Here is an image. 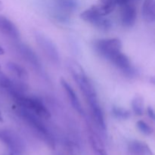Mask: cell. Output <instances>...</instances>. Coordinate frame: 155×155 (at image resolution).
Segmentation results:
<instances>
[{
    "label": "cell",
    "mask_w": 155,
    "mask_h": 155,
    "mask_svg": "<svg viewBox=\"0 0 155 155\" xmlns=\"http://www.w3.org/2000/svg\"><path fill=\"white\" fill-rule=\"evenodd\" d=\"M3 9V4L1 1H0V11H2Z\"/></svg>",
    "instance_id": "obj_29"
},
{
    "label": "cell",
    "mask_w": 155,
    "mask_h": 155,
    "mask_svg": "<svg viewBox=\"0 0 155 155\" xmlns=\"http://www.w3.org/2000/svg\"><path fill=\"white\" fill-rule=\"evenodd\" d=\"M136 127H138L139 131L142 133V134L145 135V136H150L153 133L154 130L152 127L147 124L145 121L144 120H139L136 123Z\"/></svg>",
    "instance_id": "obj_23"
},
{
    "label": "cell",
    "mask_w": 155,
    "mask_h": 155,
    "mask_svg": "<svg viewBox=\"0 0 155 155\" xmlns=\"http://www.w3.org/2000/svg\"><path fill=\"white\" fill-rule=\"evenodd\" d=\"M6 68L18 80H21V81H26L28 80V73H27V70L21 65L18 64L15 62L8 61L6 64Z\"/></svg>",
    "instance_id": "obj_18"
},
{
    "label": "cell",
    "mask_w": 155,
    "mask_h": 155,
    "mask_svg": "<svg viewBox=\"0 0 155 155\" xmlns=\"http://www.w3.org/2000/svg\"><path fill=\"white\" fill-rule=\"evenodd\" d=\"M132 0H117V5H124L127 4V3H130Z\"/></svg>",
    "instance_id": "obj_25"
},
{
    "label": "cell",
    "mask_w": 155,
    "mask_h": 155,
    "mask_svg": "<svg viewBox=\"0 0 155 155\" xmlns=\"http://www.w3.org/2000/svg\"><path fill=\"white\" fill-rule=\"evenodd\" d=\"M0 31L11 39L18 40L20 38V32L15 24L7 18L0 15Z\"/></svg>",
    "instance_id": "obj_14"
},
{
    "label": "cell",
    "mask_w": 155,
    "mask_h": 155,
    "mask_svg": "<svg viewBox=\"0 0 155 155\" xmlns=\"http://www.w3.org/2000/svg\"><path fill=\"white\" fill-rule=\"evenodd\" d=\"M18 47V51L20 52V54H21L23 58L27 61L28 63H30L31 64V66L36 70L37 72H39V74H41L42 75H44L45 72L43 71V68H42V65L41 64L40 61H39V58L36 55V53L33 51L32 48H30V47L27 46L25 44H18L17 45Z\"/></svg>",
    "instance_id": "obj_9"
},
{
    "label": "cell",
    "mask_w": 155,
    "mask_h": 155,
    "mask_svg": "<svg viewBox=\"0 0 155 155\" xmlns=\"http://www.w3.org/2000/svg\"><path fill=\"white\" fill-rule=\"evenodd\" d=\"M112 113L116 118L119 120H127L131 117V112L127 109L121 107H114L112 108Z\"/></svg>",
    "instance_id": "obj_22"
},
{
    "label": "cell",
    "mask_w": 155,
    "mask_h": 155,
    "mask_svg": "<svg viewBox=\"0 0 155 155\" xmlns=\"http://www.w3.org/2000/svg\"><path fill=\"white\" fill-rule=\"evenodd\" d=\"M61 85L62 88L64 90L65 93H66L67 97H68V100L71 102V105L74 107V110L80 114L81 116H85V111L83 108L81 103H80V99H79L78 96L76 94L75 91L72 88V86L67 82L66 80L64 78L61 79Z\"/></svg>",
    "instance_id": "obj_11"
},
{
    "label": "cell",
    "mask_w": 155,
    "mask_h": 155,
    "mask_svg": "<svg viewBox=\"0 0 155 155\" xmlns=\"http://www.w3.org/2000/svg\"><path fill=\"white\" fill-rule=\"evenodd\" d=\"M128 149L131 155H154L146 143L139 140L132 141L129 144Z\"/></svg>",
    "instance_id": "obj_16"
},
{
    "label": "cell",
    "mask_w": 155,
    "mask_h": 155,
    "mask_svg": "<svg viewBox=\"0 0 155 155\" xmlns=\"http://www.w3.org/2000/svg\"><path fill=\"white\" fill-rule=\"evenodd\" d=\"M109 61L121 72L128 77H133L136 74V71L132 65L130 58L122 51L115 54Z\"/></svg>",
    "instance_id": "obj_8"
},
{
    "label": "cell",
    "mask_w": 155,
    "mask_h": 155,
    "mask_svg": "<svg viewBox=\"0 0 155 155\" xmlns=\"http://www.w3.org/2000/svg\"><path fill=\"white\" fill-rule=\"evenodd\" d=\"M137 18V10L134 5L127 3L122 5L120 14L121 24L124 27L130 28L136 24Z\"/></svg>",
    "instance_id": "obj_13"
},
{
    "label": "cell",
    "mask_w": 155,
    "mask_h": 155,
    "mask_svg": "<svg viewBox=\"0 0 155 155\" xmlns=\"http://www.w3.org/2000/svg\"><path fill=\"white\" fill-rule=\"evenodd\" d=\"M11 95L18 107L29 110L41 119L48 120L51 118V113L48 109L38 98L27 97L23 93H14Z\"/></svg>",
    "instance_id": "obj_3"
},
{
    "label": "cell",
    "mask_w": 155,
    "mask_h": 155,
    "mask_svg": "<svg viewBox=\"0 0 155 155\" xmlns=\"http://www.w3.org/2000/svg\"><path fill=\"white\" fill-rule=\"evenodd\" d=\"M2 155H21V154H18V153H16V152H12V151H9V152L7 153V154H4Z\"/></svg>",
    "instance_id": "obj_26"
},
{
    "label": "cell",
    "mask_w": 155,
    "mask_h": 155,
    "mask_svg": "<svg viewBox=\"0 0 155 155\" xmlns=\"http://www.w3.org/2000/svg\"><path fill=\"white\" fill-rule=\"evenodd\" d=\"M132 107L134 114L142 116L144 113V98L142 95H136L132 100Z\"/></svg>",
    "instance_id": "obj_20"
},
{
    "label": "cell",
    "mask_w": 155,
    "mask_h": 155,
    "mask_svg": "<svg viewBox=\"0 0 155 155\" xmlns=\"http://www.w3.org/2000/svg\"><path fill=\"white\" fill-rule=\"evenodd\" d=\"M142 14L147 23H154L155 21V0H144Z\"/></svg>",
    "instance_id": "obj_17"
},
{
    "label": "cell",
    "mask_w": 155,
    "mask_h": 155,
    "mask_svg": "<svg viewBox=\"0 0 155 155\" xmlns=\"http://www.w3.org/2000/svg\"><path fill=\"white\" fill-rule=\"evenodd\" d=\"M67 68L71 73L74 81L78 85L79 88L84 95L86 101L98 98L95 87L91 83L83 68L77 61L74 59H68L67 61Z\"/></svg>",
    "instance_id": "obj_2"
},
{
    "label": "cell",
    "mask_w": 155,
    "mask_h": 155,
    "mask_svg": "<svg viewBox=\"0 0 155 155\" xmlns=\"http://www.w3.org/2000/svg\"><path fill=\"white\" fill-rule=\"evenodd\" d=\"M87 102L89 103V107H90L91 116H92V120L94 121V124L96 126V128L100 132L104 133L106 132V124L104 120V114H103L101 107L100 106L98 99L96 98V99L90 100Z\"/></svg>",
    "instance_id": "obj_10"
},
{
    "label": "cell",
    "mask_w": 155,
    "mask_h": 155,
    "mask_svg": "<svg viewBox=\"0 0 155 155\" xmlns=\"http://www.w3.org/2000/svg\"><path fill=\"white\" fill-rule=\"evenodd\" d=\"M0 141L7 146L9 151L21 154L25 148L21 138L10 130L0 129Z\"/></svg>",
    "instance_id": "obj_7"
},
{
    "label": "cell",
    "mask_w": 155,
    "mask_h": 155,
    "mask_svg": "<svg viewBox=\"0 0 155 155\" xmlns=\"http://www.w3.org/2000/svg\"><path fill=\"white\" fill-rule=\"evenodd\" d=\"M55 6L61 12L62 18H66V15L73 13L77 10L80 6L79 0H55Z\"/></svg>",
    "instance_id": "obj_15"
},
{
    "label": "cell",
    "mask_w": 155,
    "mask_h": 155,
    "mask_svg": "<svg viewBox=\"0 0 155 155\" xmlns=\"http://www.w3.org/2000/svg\"><path fill=\"white\" fill-rule=\"evenodd\" d=\"M0 72H2V68H1V64H0Z\"/></svg>",
    "instance_id": "obj_30"
},
{
    "label": "cell",
    "mask_w": 155,
    "mask_h": 155,
    "mask_svg": "<svg viewBox=\"0 0 155 155\" xmlns=\"http://www.w3.org/2000/svg\"><path fill=\"white\" fill-rule=\"evenodd\" d=\"M35 39L36 43L41 48L48 60L55 65H59L61 62V56L57 46L52 40L41 32L35 33Z\"/></svg>",
    "instance_id": "obj_6"
},
{
    "label": "cell",
    "mask_w": 155,
    "mask_h": 155,
    "mask_svg": "<svg viewBox=\"0 0 155 155\" xmlns=\"http://www.w3.org/2000/svg\"><path fill=\"white\" fill-rule=\"evenodd\" d=\"M18 116L33 130L35 134L51 149L55 148V140L48 127L41 120V118L26 109L19 107L17 110Z\"/></svg>",
    "instance_id": "obj_1"
},
{
    "label": "cell",
    "mask_w": 155,
    "mask_h": 155,
    "mask_svg": "<svg viewBox=\"0 0 155 155\" xmlns=\"http://www.w3.org/2000/svg\"><path fill=\"white\" fill-rule=\"evenodd\" d=\"M3 122V118H2V115L1 111H0V123Z\"/></svg>",
    "instance_id": "obj_28"
},
{
    "label": "cell",
    "mask_w": 155,
    "mask_h": 155,
    "mask_svg": "<svg viewBox=\"0 0 155 155\" xmlns=\"http://www.w3.org/2000/svg\"><path fill=\"white\" fill-rule=\"evenodd\" d=\"M87 130L89 135V140L90 143L91 148L94 151L95 155H107L104 143L100 137L99 134L95 130H94L93 127L87 123Z\"/></svg>",
    "instance_id": "obj_12"
},
{
    "label": "cell",
    "mask_w": 155,
    "mask_h": 155,
    "mask_svg": "<svg viewBox=\"0 0 155 155\" xmlns=\"http://www.w3.org/2000/svg\"><path fill=\"white\" fill-rule=\"evenodd\" d=\"M64 148L67 152L70 155H81V149L80 147L75 142L70 139H66L64 142Z\"/></svg>",
    "instance_id": "obj_21"
},
{
    "label": "cell",
    "mask_w": 155,
    "mask_h": 155,
    "mask_svg": "<svg viewBox=\"0 0 155 155\" xmlns=\"http://www.w3.org/2000/svg\"><path fill=\"white\" fill-rule=\"evenodd\" d=\"M80 18L104 31L110 30L112 27L111 21L100 13L97 5H92L86 9L80 14Z\"/></svg>",
    "instance_id": "obj_4"
},
{
    "label": "cell",
    "mask_w": 155,
    "mask_h": 155,
    "mask_svg": "<svg viewBox=\"0 0 155 155\" xmlns=\"http://www.w3.org/2000/svg\"><path fill=\"white\" fill-rule=\"evenodd\" d=\"M117 5V0H99L98 4L96 5L100 13L103 16H107L114 10Z\"/></svg>",
    "instance_id": "obj_19"
},
{
    "label": "cell",
    "mask_w": 155,
    "mask_h": 155,
    "mask_svg": "<svg viewBox=\"0 0 155 155\" xmlns=\"http://www.w3.org/2000/svg\"><path fill=\"white\" fill-rule=\"evenodd\" d=\"M93 47L100 56L109 61L115 54L121 51L122 42L117 38L97 39L94 42Z\"/></svg>",
    "instance_id": "obj_5"
},
{
    "label": "cell",
    "mask_w": 155,
    "mask_h": 155,
    "mask_svg": "<svg viewBox=\"0 0 155 155\" xmlns=\"http://www.w3.org/2000/svg\"><path fill=\"white\" fill-rule=\"evenodd\" d=\"M5 53V50L3 49L2 47L0 45V55H2V54H3Z\"/></svg>",
    "instance_id": "obj_27"
},
{
    "label": "cell",
    "mask_w": 155,
    "mask_h": 155,
    "mask_svg": "<svg viewBox=\"0 0 155 155\" xmlns=\"http://www.w3.org/2000/svg\"><path fill=\"white\" fill-rule=\"evenodd\" d=\"M147 111H148V117H149L151 120H154V109L152 108V107H151V106L148 107Z\"/></svg>",
    "instance_id": "obj_24"
}]
</instances>
